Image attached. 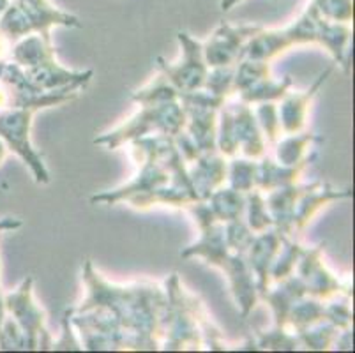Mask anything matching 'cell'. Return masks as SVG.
<instances>
[{
  "label": "cell",
  "mask_w": 355,
  "mask_h": 353,
  "mask_svg": "<svg viewBox=\"0 0 355 353\" xmlns=\"http://www.w3.org/2000/svg\"><path fill=\"white\" fill-rule=\"evenodd\" d=\"M0 272H2V265H0ZM0 290H2V288H0Z\"/></svg>",
  "instance_id": "47"
},
{
  "label": "cell",
  "mask_w": 355,
  "mask_h": 353,
  "mask_svg": "<svg viewBox=\"0 0 355 353\" xmlns=\"http://www.w3.org/2000/svg\"><path fill=\"white\" fill-rule=\"evenodd\" d=\"M261 27L257 25H242V27H234V25L221 24L211 35L207 43L203 44V57L207 62L209 69L211 67L223 66H235L241 60L242 48L244 44L260 31Z\"/></svg>",
  "instance_id": "8"
},
{
  "label": "cell",
  "mask_w": 355,
  "mask_h": 353,
  "mask_svg": "<svg viewBox=\"0 0 355 353\" xmlns=\"http://www.w3.org/2000/svg\"><path fill=\"white\" fill-rule=\"evenodd\" d=\"M15 2L25 12L35 34H40L48 43H51V27H82L78 16L60 11L50 4V0H15Z\"/></svg>",
  "instance_id": "16"
},
{
  "label": "cell",
  "mask_w": 355,
  "mask_h": 353,
  "mask_svg": "<svg viewBox=\"0 0 355 353\" xmlns=\"http://www.w3.org/2000/svg\"><path fill=\"white\" fill-rule=\"evenodd\" d=\"M308 161H302V163L295 164V166H285V164L276 163V161L263 155L261 163H258L257 189L261 191V193H267V191H272L276 187L297 184L299 179H301V173Z\"/></svg>",
  "instance_id": "20"
},
{
  "label": "cell",
  "mask_w": 355,
  "mask_h": 353,
  "mask_svg": "<svg viewBox=\"0 0 355 353\" xmlns=\"http://www.w3.org/2000/svg\"><path fill=\"white\" fill-rule=\"evenodd\" d=\"M8 316V311H6V302H4V295H2V291H0V327H2V322Z\"/></svg>",
  "instance_id": "43"
},
{
  "label": "cell",
  "mask_w": 355,
  "mask_h": 353,
  "mask_svg": "<svg viewBox=\"0 0 355 353\" xmlns=\"http://www.w3.org/2000/svg\"><path fill=\"white\" fill-rule=\"evenodd\" d=\"M71 316H73V309H67L62 320V338L51 343L50 350H83V346L76 341L73 330H71V323H73Z\"/></svg>",
  "instance_id": "41"
},
{
  "label": "cell",
  "mask_w": 355,
  "mask_h": 353,
  "mask_svg": "<svg viewBox=\"0 0 355 353\" xmlns=\"http://www.w3.org/2000/svg\"><path fill=\"white\" fill-rule=\"evenodd\" d=\"M203 316L198 302L189 297L177 274L166 281V307L163 316L164 350H200L203 345Z\"/></svg>",
  "instance_id": "4"
},
{
  "label": "cell",
  "mask_w": 355,
  "mask_h": 353,
  "mask_svg": "<svg viewBox=\"0 0 355 353\" xmlns=\"http://www.w3.org/2000/svg\"><path fill=\"white\" fill-rule=\"evenodd\" d=\"M304 295H308L304 283H302L301 277L292 274L285 279L277 281L276 288H267L261 299H266L269 302L276 325L286 327V316H288L290 309H292L297 300H301Z\"/></svg>",
  "instance_id": "18"
},
{
  "label": "cell",
  "mask_w": 355,
  "mask_h": 353,
  "mask_svg": "<svg viewBox=\"0 0 355 353\" xmlns=\"http://www.w3.org/2000/svg\"><path fill=\"white\" fill-rule=\"evenodd\" d=\"M324 246L313 249H302V255L297 261V276L301 277L309 297L320 300H329L341 293V283L334 274L325 268L322 261Z\"/></svg>",
  "instance_id": "9"
},
{
  "label": "cell",
  "mask_w": 355,
  "mask_h": 353,
  "mask_svg": "<svg viewBox=\"0 0 355 353\" xmlns=\"http://www.w3.org/2000/svg\"><path fill=\"white\" fill-rule=\"evenodd\" d=\"M301 346L295 332H288L286 327H274L269 332L258 334V350H297Z\"/></svg>",
  "instance_id": "36"
},
{
  "label": "cell",
  "mask_w": 355,
  "mask_h": 353,
  "mask_svg": "<svg viewBox=\"0 0 355 353\" xmlns=\"http://www.w3.org/2000/svg\"><path fill=\"white\" fill-rule=\"evenodd\" d=\"M290 87H292V78L285 76L283 80L276 82L270 76L261 78L257 83L250 85L248 89L241 90L239 92V99H242L248 105H253V103H276L279 101L282 97H285V94L288 92Z\"/></svg>",
  "instance_id": "25"
},
{
  "label": "cell",
  "mask_w": 355,
  "mask_h": 353,
  "mask_svg": "<svg viewBox=\"0 0 355 353\" xmlns=\"http://www.w3.org/2000/svg\"><path fill=\"white\" fill-rule=\"evenodd\" d=\"M34 110L8 108L0 110V140L8 150L16 154L28 166L37 184H50V171L44 164L43 155L34 148L31 141Z\"/></svg>",
  "instance_id": "5"
},
{
  "label": "cell",
  "mask_w": 355,
  "mask_h": 353,
  "mask_svg": "<svg viewBox=\"0 0 355 353\" xmlns=\"http://www.w3.org/2000/svg\"><path fill=\"white\" fill-rule=\"evenodd\" d=\"M352 31L348 24H336V21H327L320 16V25H318V37L316 43L327 48L329 53L334 57V62L340 64L345 71H348L347 62V48L350 41Z\"/></svg>",
  "instance_id": "21"
},
{
  "label": "cell",
  "mask_w": 355,
  "mask_h": 353,
  "mask_svg": "<svg viewBox=\"0 0 355 353\" xmlns=\"http://www.w3.org/2000/svg\"><path fill=\"white\" fill-rule=\"evenodd\" d=\"M177 39L182 50V58L177 64H168L163 57H157V66L179 94L202 90L209 73V66L203 57V44L193 39L188 32H179Z\"/></svg>",
  "instance_id": "7"
},
{
  "label": "cell",
  "mask_w": 355,
  "mask_h": 353,
  "mask_svg": "<svg viewBox=\"0 0 355 353\" xmlns=\"http://www.w3.org/2000/svg\"><path fill=\"white\" fill-rule=\"evenodd\" d=\"M87 297L74 311L96 309L114 320L128 350H157L163 339L166 291L157 284L117 286L105 279L87 260L83 267Z\"/></svg>",
  "instance_id": "1"
},
{
  "label": "cell",
  "mask_w": 355,
  "mask_h": 353,
  "mask_svg": "<svg viewBox=\"0 0 355 353\" xmlns=\"http://www.w3.org/2000/svg\"><path fill=\"white\" fill-rule=\"evenodd\" d=\"M257 175H258V163L254 160H244L234 155L228 163V177L232 189L239 193H250L257 189Z\"/></svg>",
  "instance_id": "27"
},
{
  "label": "cell",
  "mask_w": 355,
  "mask_h": 353,
  "mask_svg": "<svg viewBox=\"0 0 355 353\" xmlns=\"http://www.w3.org/2000/svg\"><path fill=\"white\" fill-rule=\"evenodd\" d=\"M350 196V189H334L329 184H322L320 180H316L313 184H306L304 191L299 194V198H297L295 205H293V233L301 232L322 207L329 205L332 202H340V200H348Z\"/></svg>",
  "instance_id": "13"
},
{
  "label": "cell",
  "mask_w": 355,
  "mask_h": 353,
  "mask_svg": "<svg viewBox=\"0 0 355 353\" xmlns=\"http://www.w3.org/2000/svg\"><path fill=\"white\" fill-rule=\"evenodd\" d=\"M325 311V320L336 325L340 330L350 329L352 323V311L350 304L347 299H340V295L329 299V302L324 306Z\"/></svg>",
  "instance_id": "39"
},
{
  "label": "cell",
  "mask_w": 355,
  "mask_h": 353,
  "mask_svg": "<svg viewBox=\"0 0 355 353\" xmlns=\"http://www.w3.org/2000/svg\"><path fill=\"white\" fill-rule=\"evenodd\" d=\"M0 32H2L12 44H15L16 41H20V39L27 37V35L35 34L28 18L25 16V12L21 11L20 6L16 4L15 0H12L11 4H9V8L6 9L4 15L0 16Z\"/></svg>",
  "instance_id": "30"
},
{
  "label": "cell",
  "mask_w": 355,
  "mask_h": 353,
  "mask_svg": "<svg viewBox=\"0 0 355 353\" xmlns=\"http://www.w3.org/2000/svg\"><path fill=\"white\" fill-rule=\"evenodd\" d=\"M246 223L254 233L266 232V230L274 226L272 218H270V214L266 205V194L261 193V191L253 189L250 193H246Z\"/></svg>",
  "instance_id": "33"
},
{
  "label": "cell",
  "mask_w": 355,
  "mask_h": 353,
  "mask_svg": "<svg viewBox=\"0 0 355 353\" xmlns=\"http://www.w3.org/2000/svg\"><path fill=\"white\" fill-rule=\"evenodd\" d=\"M6 157H8V147H6L4 141L0 140V164L4 163Z\"/></svg>",
  "instance_id": "45"
},
{
  "label": "cell",
  "mask_w": 355,
  "mask_h": 353,
  "mask_svg": "<svg viewBox=\"0 0 355 353\" xmlns=\"http://www.w3.org/2000/svg\"><path fill=\"white\" fill-rule=\"evenodd\" d=\"M239 2H241V0H221V9L223 11H230V9L235 8Z\"/></svg>",
  "instance_id": "44"
},
{
  "label": "cell",
  "mask_w": 355,
  "mask_h": 353,
  "mask_svg": "<svg viewBox=\"0 0 355 353\" xmlns=\"http://www.w3.org/2000/svg\"><path fill=\"white\" fill-rule=\"evenodd\" d=\"M223 226H225V242H227L228 249L234 252L246 255L257 233L248 226V223L242 218L223 223Z\"/></svg>",
  "instance_id": "35"
},
{
  "label": "cell",
  "mask_w": 355,
  "mask_h": 353,
  "mask_svg": "<svg viewBox=\"0 0 355 353\" xmlns=\"http://www.w3.org/2000/svg\"><path fill=\"white\" fill-rule=\"evenodd\" d=\"M186 126V112L179 99L163 103H147L140 105V112L129 121L115 128L114 131L96 138L94 145L101 147L119 148L128 141L138 140L147 135H164L175 138Z\"/></svg>",
  "instance_id": "3"
},
{
  "label": "cell",
  "mask_w": 355,
  "mask_h": 353,
  "mask_svg": "<svg viewBox=\"0 0 355 353\" xmlns=\"http://www.w3.org/2000/svg\"><path fill=\"white\" fill-rule=\"evenodd\" d=\"M270 76L269 62L263 60H253V58H242L235 64V76H234V94L248 89L250 85L257 83L261 78Z\"/></svg>",
  "instance_id": "32"
},
{
  "label": "cell",
  "mask_w": 355,
  "mask_h": 353,
  "mask_svg": "<svg viewBox=\"0 0 355 353\" xmlns=\"http://www.w3.org/2000/svg\"><path fill=\"white\" fill-rule=\"evenodd\" d=\"M316 11L327 21L350 24L354 18V0H311Z\"/></svg>",
  "instance_id": "37"
},
{
  "label": "cell",
  "mask_w": 355,
  "mask_h": 353,
  "mask_svg": "<svg viewBox=\"0 0 355 353\" xmlns=\"http://www.w3.org/2000/svg\"><path fill=\"white\" fill-rule=\"evenodd\" d=\"M302 246L295 241H290V237H283L282 248L277 251L276 258L270 267V281L277 283V281L285 279V277L292 276L293 270L297 267V261L302 255Z\"/></svg>",
  "instance_id": "28"
},
{
  "label": "cell",
  "mask_w": 355,
  "mask_h": 353,
  "mask_svg": "<svg viewBox=\"0 0 355 353\" xmlns=\"http://www.w3.org/2000/svg\"><path fill=\"white\" fill-rule=\"evenodd\" d=\"M6 311L24 330L27 350H50L51 338L44 329L46 315L34 300V277L28 276L15 291L4 295Z\"/></svg>",
  "instance_id": "6"
},
{
  "label": "cell",
  "mask_w": 355,
  "mask_h": 353,
  "mask_svg": "<svg viewBox=\"0 0 355 353\" xmlns=\"http://www.w3.org/2000/svg\"><path fill=\"white\" fill-rule=\"evenodd\" d=\"M186 112V126L184 131L198 147L202 154L216 152V132H218V112L219 110L207 106H182Z\"/></svg>",
  "instance_id": "17"
},
{
  "label": "cell",
  "mask_w": 355,
  "mask_h": 353,
  "mask_svg": "<svg viewBox=\"0 0 355 353\" xmlns=\"http://www.w3.org/2000/svg\"><path fill=\"white\" fill-rule=\"evenodd\" d=\"M0 350H27L24 330L9 315L6 316L0 327Z\"/></svg>",
  "instance_id": "40"
},
{
  "label": "cell",
  "mask_w": 355,
  "mask_h": 353,
  "mask_svg": "<svg viewBox=\"0 0 355 353\" xmlns=\"http://www.w3.org/2000/svg\"><path fill=\"white\" fill-rule=\"evenodd\" d=\"M324 300L315 297L304 295L301 300H297L286 316V327H292L293 332L306 329V327L325 320Z\"/></svg>",
  "instance_id": "26"
},
{
  "label": "cell",
  "mask_w": 355,
  "mask_h": 353,
  "mask_svg": "<svg viewBox=\"0 0 355 353\" xmlns=\"http://www.w3.org/2000/svg\"><path fill=\"white\" fill-rule=\"evenodd\" d=\"M131 99L138 105H147V103H163V101H175L179 99V92L175 87L168 82L163 73L157 74L153 82L147 83L144 89L135 90L131 94Z\"/></svg>",
  "instance_id": "31"
},
{
  "label": "cell",
  "mask_w": 355,
  "mask_h": 353,
  "mask_svg": "<svg viewBox=\"0 0 355 353\" xmlns=\"http://www.w3.org/2000/svg\"><path fill=\"white\" fill-rule=\"evenodd\" d=\"M24 73L32 85L44 90V92H55V90H76V92H82L89 85L90 78L94 76L92 71L66 69L55 60V57L48 58L40 66L27 67V69H24Z\"/></svg>",
  "instance_id": "10"
},
{
  "label": "cell",
  "mask_w": 355,
  "mask_h": 353,
  "mask_svg": "<svg viewBox=\"0 0 355 353\" xmlns=\"http://www.w3.org/2000/svg\"><path fill=\"white\" fill-rule=\"evenodd\" d=\"M295 334L301 346H306L308 350H329L334 345L336 338L340 334V329L327 320H322V322L299 330Z\"/></svg>",
  "instance_id": "29"
},
{
  "label": "cell",
  "mask_w": 355,
  "mask_h": 353,
  "mask_svg": "<svg viewBox=\"0 0 355 353\" xmlns=\"http://www.w3.org/2000/svg\"><path fill=\"white\" fill-rule=\"evenodd\" d=\"M334 67L325 69L320 76L316 78V82L309 87L308 90L299 94L286 92L285 97L279 101L282 105L277 106V119H279V128L285 135H293V132H301L306 126V115H308V106L311 105L313 97L320 90V87L327 82L329 74L332 73Z\"/></svg>",
  "instance_id": "14"
},
{
  "label": "cell",
  "mask_w": 355,
  "mask_h": 353,
  "mask_svg": "<svg viewBox=\"0 0 355 353\" xmlns=\"http://www.w3.org/2000/svg\"><path fill=\"white\" fill-rule=\"evenodd\" d=\"M182 258H203L209 265L219 267L223 272H227L230 281L232 293L241 307L244 318H248L253 307L258 302V288L254 281L253 272L248 265L246 255L234 252L228 249L225 242V226L223 223L214 221L207 226L200 228V241L189 246L180 252Z\"/></svg>",
  "instance_id": "2"
},
{
  "label": "cell",
  "mask_w": 355,
  "mask_h": 353,
  "mask_svg": "<svg viewBox=\"0 0 355 353\" xmlns=\"http://www.w3.org/2000/svg\"><path fill=\"white\" fill-rule=\"evenodd\" d=\"M292 41L286 35L285 28L282 31H260L253 35V37L244 44L242 48V58H253V60H263V62H270L277 55L285 53L292 48Z\"/></svg>",
  "instance_id": "19"
},
{
  "label": "cell",
  "mask_w": 355,
  "mask_h": 353,
  "mask_svg": "<svg viewBox=\"0 0 355 353\" xmlns=\"http://www.w3.org/2000/svg\"><path fill=\"white\" fill-rule=\"evenodd\" d=\"M282 232H277L276 228H269L266 232H260L254 235L253 242H251L250 249L246 252V260L250 265L251 272H253L254 281H257L258 295H263L270 284V267L276 258L277 251L282 248L283 242Z\"/></svg>",
  "instance_id": "11"
},
{
  "label": "cell",
  "mask_w": 355,
  "mask_h": 353,
  "mask_svg": "<svg viewBox=\"0 0 355 353\" xmlns=\"http://www.w3.org/2000/svg\"><path fill=\"white\" fill-rule=\"evenodd\" d=\"M254 117H257L261 132H266L263 136L267 138V141L276 144L277 138H279V132H282L276 103H258V108L254 110Z\"/></svg>",
  "instance_id": "38"
},
{
  "label": "cell",
  "mask_w": 355,
  "mask_h": 353,
  "mask_svg": "<svg viewBox=\"0 0 355 353\" xmlns=\"http://www.w3.org/2000/svg\"><path fill=\"white\" fill-rule=\"evenodd\" d=\"M234 76L235 66L211 67L203 90H207L209 94L219 97V99H228L234 94Z\"/></svg>",
  "instance_id": "34"
},
{
  "label": "cell",
  "mask_w": 355,
  "mask_h": 353,
  "mask_svg": "<svg viewBox=\"0 0 355 353\" xmlns=\"http://www.w3.org/2000/svg\"><path fill=\"white\" fill-rule=\"evenodd\" d=\"M205 202L219 223L242 218V214L246 210V194L239 193L232 187H218Z\"/></svg>",
  "instance_id": "23"
},
{
  "label": "cell",
  "mask_w": 355,
  "mask_h": 353,
  "mask_svg": "<svg viewBox=\"0 0 355 353\" xmlns=\"http://www.w3.org/2000/svg\"><path fill=\"white\" fill-rule=\"evenodd\" d=\"M21 226H24V223H21L20 219H16V218H2V219H0V233L15 232V230L21 228Z\"/></svg>",
  "instance_id": "42"
},
{
  "label": "cell",
  "mask_w": 355,
  "mask_h": 353,
  "mask_svg": "<svg viewBox=\"0 0 355 353\" xmlns=\"http://www.w3.org/2000/svg\"><path fill=\"white\" fill-rule=\"evenodd\" d=\"M191 164L188 175L200 200H207L228 177V161L218 150L198 155Z\"/></svg>",
  "instance_id": "15"
},
{
  "label": "cell",
  "mask_w": 355,
  "mask_h": 353,
  "mask_svg": "<svg viewBox=\"0 0 355 353\" xmlns=\"http://www.w3.org/2000/svg\"><path fill=\"white\" fill-rule=\"evenodd\" d=\"M11 2L12 0H0V16L4 15V11L9 8V4H11Z\"/></svg>",
  "instance_id": "46"
},
{
  "label": "cell",
  "mask_w": 355,
  "mask_h": 353,
  "mask_svg": "<svg viewBox=\"0 0 355 353\" xmlns=\"http://www.w3.org/2000/svg\"><path fill=\"white\" fill-rule=\"evenodd\" d=\"M51 57H55L51 43L44 41L40 34H31L12 44L11 58L9 60L27 69V67L40 66L41 62H44V60Z\"/></svg>",
  "instance_id": "22"
},
{
  "label": "cell",
  "mask_w": 355,
  "mask_h": 353,
  "mask_svg": "<svg viewBox=\"0 0 355 353\" xmlns=\"http://www.w3.org/2000/svg\"><path fill=\"white\" fill-rule=\"evenodd\" d=\"M232 110V121H234V136L237 150L250 157V160H260L266 155V140L261 135V129L257 122L254 112L251 105L244 103L242 99L228 101Z\"/></svg>",
  "instance_id": "12"
},
{
  "label": "cell",
  "mask_w": 355,
  "mask_h": 353,
  "mask_svg": "<svg viewBox=\"0 0 355 353\" xmlns=\"http://www.w3.org/2000/svg\"><path fill=\"white\" fill-rule=\"evenodd\" d=\"M315 141H322L313 132H293L283 138L282 141H276V163L285 164V166H295L302 161L313 160V155H308V148Z\"/></svg>",
  "instance_id": "24"
}]
</instances>
